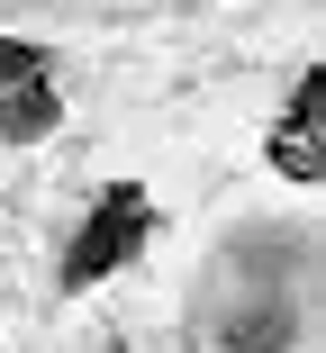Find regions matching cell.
Segmentation results:
<instances>
[{
	"label": "cell",
	"instance_id": "cell-2",
	"mask_svg": "<svg viewBox=\"0 0 326 353\" xmlns=\"http://www.w3.org/2000/svg\"><path fill=\"white\" fill-rule=\"evenodd\" d=\"M63 127V91H54V63L28 37H0V145H45Z\"/></svg>",
	"mask_w": 326,
	"mask_h": 353
},
{
	"label": "cell",
	"instance_id": "cell-3",
	"mask_svg": "<svg viewBox=\"0 0 326 353\" xmlns=\"http://www.w3.org/2000/svg\"><path fill=\"white\" fill-rule=\"evenodd\" d=\"M272 172L281 181H326V73L317 63L299 73V91H290V109L272 127Z\"/></svg>",
	"mask_w": 326,
	"mask_h": 353
},
{
	"label": "cell",
	"instance_id": "cell-1",
	"mask_svg": "<svg viewBox=\"0 0 326 353\" xmlns=\"http://www.w3.org/2000/svg\"><path fill=\"white\" fill-rule=\"evenodd\" d=\"M145 236H154L145 181H109V190L91 199V218L73 227V245H63V290H100L109 272H127V263L145 254Z\"/></svg>",
	"mask_w": 326,
	"mask_h": 353
}]
</instances>
